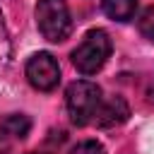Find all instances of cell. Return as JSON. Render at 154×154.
I'll list each match as a JSON object with an SVG mask.
<instances>
[{"label": "cell", "instance_id": "cell-1", "mask_svg": "<svg viewBox=\"0 0 154 154\" xmlns=\"http://www.w3.org/2000/svg\"><path fill=\"white\" fill-rule=\"evenodd\" d=\"M101 89L89 79H77L65 91V106L70 113V120L75 125H87L94 120L96 108L101 103Z\"/></svg>", "mask_w": 154, "mask_h": 154}, {"label": "cell", "instance_id": "cell-2", "mask_svg": "<svg viewBox=\"0 0 154 154\" xmlns=\"http://www.w3.org/2000/svg\"><path fill=\"white\" fill-rule=\"evenodd\" d=\"M36 24L46 41L60 43L72 31V19L65 0H38L36 5Z\"/></svg>", "mask_w": 154, "mask_h": 154}, {"label": "cell", "instance_id": "cell-3", "mask_svg": "<svg viewBox=\"0 0 154 154\" xmlns=\"http://www.w3.org/2000/svg\"><path fill=\"white\" fill-rule=\"evenodd\" d=\"M111 55V38L103 29H91L82 43L72 51V65L82 75H94L103 67V63Z\"/></svg>", "mask_w": 154, "mask_h": 154}, {"label": "cell", "instance_id": "cell-4", "mask_svg": "<svg viewBox=\"0 0 154 154\" xmlns=\"http://www.w3.org/2000/svg\"><path fill=\"white\" fill-rule=\"evenodd\" d=\"M26 79L38 91H51L60 82V67L51 53H34L26 63Z\"/></svg>", "mask_w": 154, "mask_h": 154}, {"label": "cell", "instance_id": "cell-5", "mask_svg": "<svg viewBox=\"0 0 154 154\" xmlns=\"http://www.w3.org/2000/svg\"><path fill=\"white\" fill-rule=\"evenodd\" d=\"M128 116H130V108H128L125 99L123 96H108V99H101L96 116H94V123L99 128H111V125L123 123Z\"/></svg>", "mask_w": 154, "mask_h": 154}, {"label": "cell", "instance_id": "cell-6", "mask_svg": "<svg viewBox=\"0 0 154 154\" xmlns=\"http://www.w3.org/2000/svg\"><path fill=\"white\" fill-rule=\"evenodd\" d=\"M103 5V12L116 19V22H128L132 19L135 14V7H137V0H101Z\"/></svg>", "mask_w": 154, "mask_h": 154}, {"label": "cell", "instance_id": "cell-7", "mask_svg": "<svg viewBox=\"0 0 154 154\" xmlns=\"http://www.w3.org/2000/svg\"><path fill=\"white\" fill-rule=\"evenodd\" d=\"M29 130H31V120L22 113H14L2 123V132L7 137H14V140H24L29 135Z\"/></svg>", "mask_w": 154, "mask_h": 154}, {"label": "cell", "instance_id": "cell-8", "mask_svg": "<svg viewBox=\"0 0 154 154\" xmlns=\"http://www.w3.org/2000/svg\"><path fill=\"white\" fill-rule=\"evenodd\" d=\"M12 60V43H10V36H7V26L2 22V12H0V72L10 65Z\"/></svg>", "mask_w": 154, "mask_h": 154}, {"label": "cell", "instance_id": "cell-9", "mask_svg": "<svg viewBox=\"0 0 154 154\" xmlns=\"http://www.w3.org/2000/svg\"><path fill=\"white\" fill-rule=\"evenodd\" d=\"M137 26H140V34L149 41H154V7H147L140 19H137Z\"/></svg>", "mask_w": 154, "mask_h": 154}, {"label": "cell", "instance_id": "cell-10", "mask_svg": "<svg viewBox=\"0 0 154 154\" xmlns=\"http://www.w3.org/2000/svg\"><path fill=\"white\" fill-rule=\"evenodd\" d=\"M70 154H106V152L96 140H87V142H79L77 147H72Z\"/></svg>", "mask_w": 154, "mask_h": 154}, {"label": "cell", "instance_id": "cell-11", "mask_svg": "<svg viewBox=\"0 0 154 154\" xmlns=\"http://www.w3.org/2000/svg\"><path fill=\"white\" fill-rule=\"evenodd\" d=\"M31 154H41V152H31Z\"/></svg>", "mask_w": 154, "mask_h": 154}]
</instances>
